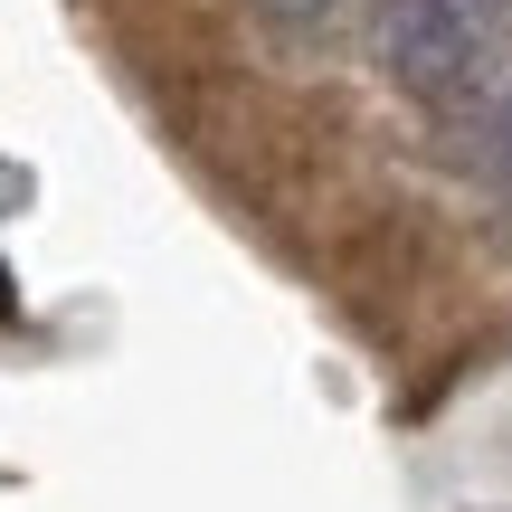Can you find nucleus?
I'll list each match as a JSON object with an SVG mask.
<instances>
[{"instance_id":"obj_3","label":"nucleus","mask_w":512,"mask_h":512,"mask_svg":"<svg viewBox=\"0 0 512 512\" xmlns=\"http://www.w3.org/2000/svg\"><path fill=\"white\" fill-rule=\"evenodd\" d=\"M351 0H256V19H275V29H323V19H342Z\"/></svg>"},{"instance_id":"obj_1","label":"nucleus","mask_w":512,"mask_h":512,"mask_svg":"<svg viewBox=\"0 0 512 512\" xmlns=\"http://www.w3.org/2000/svg\"><path fill=\"white\" fill-rule=\"evenodd\" d=\"M380 67L446 124H484L512 95V0H380Z\"/></svg>"},{"instance_id":"obj_2","label":"nucleus","mask_w":512,"mask_h":512,"mask_svg":"<svg viewBox=\"0 0 512 512\" xmlns=\"http://www.w3.org/2000/svg\"><path fill=\"white\" fill-rule=\"evenodd\" d=\"M465 133H475V152H484V171H494V181L512 190V95H503L494 114H484V124H465Z\"/></svg>"},{"instance_id":"obj_4","label":"nucleus","mask_w":512,"mask_h":512,"mask_svg":"<svg viewBox=\"0 0 512 512\" xmlns=\"http://www.w3.org/2000/svg\"><path fill=\"white\" fill-rule=\"evenodd\" d=\"M0 313H10V275H0Z\"/></svg>"}]
</instances>
